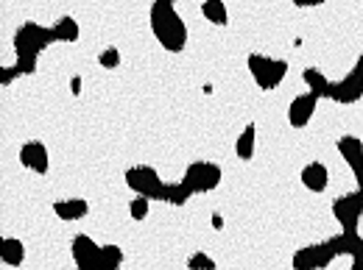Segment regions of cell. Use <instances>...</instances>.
Returning <instances> with one entry per match:
<instances>
[{
  "label": "cell",
  "mask_w": 363,
  "mask_h": 270,
  "mask_svg": "<svg viewBox=\"0 0 363 270\" xmlns=\"http://www.w3.org/2000/svg\"><path fill=\"white\" fill-rule=\"evenodd\" d=\"M302 184L311 189V192H324L327 189V184H330V173H327V168L321 165V162H311V165H305L302 168Z\"/></svg>",
  "instance_id": "obj_14"
},
{
  "label": "cell",
  "mask_w": 363,
  "mask_h": 270,
  "mask_svg": "<svg viewBox=\"0 0 363 270\" xmlns=\"http://www.w3.org/2000/svg\"><path fill=\"white\" fill-rule=\"evenodd\" d=\"M0 259H3V265L20 268L23 259H26V245H23V240H17V237H3V240H0Z\"/></svg>",
  "instance_id": "obj_15"
},
{
  "label": "cell",
  "mask_w": 363,
  "mask_h": 270,
  "mask_svg": "<svg viewBox=\"0 0 363 270\" xmlns=\"http://www.w3.org/2000/svg\"><path fill=\"white\" fill-rule=\"evenodd\" d=\"M53 31V42H79V23L73 17H59Z\"/></svg>",
  "instance_id": "obj_18"
},
{
  "label": "cell",
  "mask_w": 363,
  "mask_h": 270,
  "mask_svg": "<svg viewBox=\"0 0 363 270\" xmlns=\"http://www.w3.org/2000/svg\"><path fill=\"white\" fill-rule=\"evenodd\" d=\"M338 151H341V156L347 159L352 176L358 181V189H363V142L358 136L347 134L338 139Z\"/></svg>",
  "instance_id": "obj_9"
},
{
  "label": "cell",
  "mask_w": 363,
  "mask_h": 270,
  "mask_svg": "<svg viewBox=\"0 0 363 270\" xmlns=\"http://www.w3.org/2000/svg\"><path fill=\"white\" fill-rule=\"evenodd\" d=\"M53 212H56V218H59V221L73 223V221L87 218L90 204H87L84 198H62V201H56V204H53Z\"/></svg>",
  "instance_id": "obj_13"
},
{
  "label": "cell",
  "mask_w": 363,
  "mask_h": 270,
  "mask_svg": "<svg viewBox=\"0 0 363 270\" xmlns=\"http://www.w3.org/2000/svg\"><path fill=\"white\" fill-rule=\"evenodd\" d=\"M246 64H249L252 78L257 81L260 90L279 87L282 78H285V73H288V61L285 59H272V56H260V53H252Z\"/></svg>",
  "instance_id": "obj_4"
},
{
  "label": "cell",
  "mask_w": 363,
  "mask_h": 270,
  "mask_svg": "<svg viewBox=\"0 0 363 270\" xmlns=\"http://www.w3.org/2000/svg\"><path fill=\"white\" fill-rule=\"evenodd\" d=\"M187 270H216V259L207 257L204 251H196V254L187 259Z\"/></svg>",
  "instance_id": "obj_23"
},
{
  "label": "cell",
  "mask_w": 363,
  "mask_h": 270,
  "mask_svg": "<svg viewBox=\"0 0 363 270\" xmlns=\"http://www.w3.org/2000/svg\"><path fill=\"white\" fill-rule=\"evenodd\" d=\"M20 76H23V73H20L14 64H11V67H0V87H9V84H14Z\"/></svg>",
  "instance_id": "obj_26"
},
{
  "label": "cell",
  "mask_w": 363,
  "mask_h": 270,
  "mask_svg": "<svg viewBox=\"0 0 363 270\" xmlns=\"http://www.w3.org/2000/svg\"><path fill=\"white\" fill-rule=\"evenodd\" d=\"M148 20H151V31H154L157 42L165 47L168 53H179L182 47L187 45V25H184V20L177 14V8H174L171 0L151 3Z\"/></svg>",
  "instance_id": "obj_1"
},
{
  "label": "cell",
  "mask_w": 363,
  "mask_h": 270,
  "mask_svg": "<svg viewBox=\"0 0 363 270\" xmlns=\"http://www.w3.org/2000/svg\"><path fill=\"white\" fill-rule=\"evenodd\" d=\"M294 3H296L299 8H311V6H321L324 0H294Z\"/></svg>",
  "instance_id": "obj_28"
},
{
  "label": "cell",
  "mask_w": 363,
  "mask_h": 270,
  "mask_svg": "<svg viewBox=\"0 0 363 270\" xmlns=\"http://www.w3.org/2000/svg\"><path fill=\"white\" fill-rule=\"evenodd\" d=\"M350 270H363V237L358 242V248H355V254H352V268Z\"/></svg>",
  "instance_id": "obj_27"
},
{
  "label": "cell",
  "mask_w": 363,
  "mask_h": 270,
  "mask_svg": "<svg viewBox=\"0 0 363 270\" xmlns=\"http://www.w3.org/2000/svg\"><path fill=\"white\" fill-rule=\"evenodd\" d=\"M70 90H73V95H79V90H82V78H79V76L70 81Z\"/></svg>",
  "instance_id": "obj_30"
},
{
  "label": "cell",
  "mask_w": 363,
  "mask_h": 270,
  "mask_svg": "<svg viewBox=\"0 0 363 270\" xmlns=\"http://www.w3.org/2000/svg\"><path fill=\"white\" fill-rule=\"evenodd\" d=\"M352 73H355V76H361V78H363V56H358V61H355Z\"/></svg>",
  "instance_id": "obj_29"
},
{
  "label": "cell",
  "mask_w": 363,
  "mask_h": 270,
  "mask_svg": "<svg viewBox=\"0 0 363 270\" xmlns=\"http://www.w3.org/2000/svg\"><path fill=\"white\" fill-rule=\"evenodd\" d=\"M221 168L213 165V162H193L187 170H184V184L193 189V195L199 192H213L218 184H221Z\"/></svg>",
  "instance_id": "obj_5"
},
{
  "label": "cell",
  "mask_w": 363,
  "mask_h": 270,
  "mask_svg": "<svg viewBox=\"0 0 363 270\" xmlns=\"http://www.w3.org/2000/svg\"><path fill=\"white\" fill-rule=\"evenodd\" d=\"M335 259V251L330 248V242H316V245H308V248H299L291 259L294 270H324L333 265Z\"/></svg>",
  "instance_id": "obj_7"
},
{
  "label": "cell",
  "mask_w": 363,
  "mask_h": 270,
  "mask_svg": "<svg viewBox=\"0 0 363 270\" xmlns=\"http://www.w3.org/2000/svg\"><path fill=\"white\" fill-rule=\"evenodd\" d=\"M316 106H318V98L316 95H299L291 106H288V123L294 126V129H305L311 120H313V115H316Z\"/></svg>",
  "instance_id": "obj_11"
},
{
  "label": "cell",
  "mask_w": 363,
  "mask_h": 270,
  "mask_svg": "<svg viewBox=\"0 0 363 270\" xmlns=\"http://www.w3.org/2000/svg\"><path fill=\"white\" fill-rule=\"evenodd\" d=\"M98 64H101V67H106V70L118 67V64H121V53H118V47H106V50L98 56Z\"/></svg>",
  "instance_id": "obj_25"
},
{
  "label": "cell",
  "mask_w": 363,
  "mask_h": 270,
  "mask_svg": "<svg viewBox=\"0 0 363 270\" xmlns=\"http://www.w3.org/2000/svg\"><path fill=\"white\" fill-rule=\"evenodd\" d=\"M361 98H363V78L361 76H355V73L344 76V78H341V81H335V84H333V90H330V100L344 103V106L358 103Z\"/></svg>",
  "instance_id": "obj_10"
},
{
  "label": "cell",
  "mask_w": 363,
  "mask_h": 270,
  "mask_svg": "<svg viewBox=\"0 0 363 270\" xmlns=\"http://www.w3.org/2000/svg\"><path fill=\"white\" fill-rule=\"evenodd\" d=\"M126 184L129 189H135L140 198H148V201H165V192H168V184L160 179V173L148 165H137L126 170Z\"/></svg>",
  "instance_id": "obj_3"
},
{
  "label": "cell",
  "mask_w": 363,
  "mask_h": 270,
  "mask_svg": "<svg viewBox=\"0 0 363 270\" xmlns=\"http://www.w3.org/2000/svg\"><path fill=\"white\" fill-rule=\"evenodd\" d=\"M302 78H305V84L311 87V95H316V98H330L333 81H327L321 70H316V67H308V70L302 73Z\"/></svg>",
  "instance_id": "obj_19"
},
{
  "label": "cell",
  "mask_w": 363,
  "mask_h": 270,
  "mask_svg": "<svg viewBox=\"0 0 363 270\" xmlns=\"http://www.w3.org/2000/svg\"><path fill=\"white\" fill-rule=\"evenodd\" d=\"M190 195H193V189H190L184 181H177V184H168L165 201H168L171 206H182V204H187V201H190Z\"/></svg>",
  "instance_id": "obj_22"
},
{
  "label": "cell",
  "mask_w": 363,
  "mask_h": 270,
  "mask_svg": "<svg viewBox=\"0 0 363 270\" xmlns=\"http://www.w3.org/2000/svg\"><path fill=\"white\" fill-rule=\"evenodd\" d=\"M148 206H151V201L137 195L135 201L129 204V215H132V221H145V218H148Z\"/></svg>",
  "instance_id": "obj_24"
},
{
  "label": "cell",
  "mask_w": 363,
  "mask_h": 270,
  "mask_svg": "<svg viewBox=\"0 0 363 270\" xmlns=\"http://www.w3.org/2000/svg\"><path fill=\"white\" fill-rule=\"evenodd\" d=\"M123 265V251L118 245H101V270H118Z\"/></svg>",
  "instance_id": "obj_21"
},
{
  "label": "cell",
  "mask_w": 363,
  "mask_h": 270,
  "mask_svg": "<svg viewBox=\"0 0 363 270\" xmlns=\"http://www.w3.org/2000/svg\"><path fill=\"white\" fill-rule=\"evenodd\" d=\"M70 251H73V259H76L79 270H101V245H95L92 237H87V234L73 237Z\"/></svg>",
  "instance_id": "obj_8"
},
{
  "label": "cell",
  "mask_w": 363,
  "mask_h": 270,
  "mask_svg": "<svg viewBox=\"0 0 363 270\" xmlns=\"http://www.w3.org/2000/svg\"><path fill=\"white\" fill-rule=\"evenodd\" d=\"M327 242H330V248L335 251V257H352L355 248H358V242H361V234H358V231H341V234L330 237Z\"/></svg>",
  "instance_id": "obj_16"
},
{
  "label": "cell",
  "mask_w": 363,
  "mask_h": 270,
  "mask_svg": "<svg viewBox=\"0 0 363 270\" xmlns=\"http://www.w3.org/2000/svg\"><path fill=\"white\" fill-rule=\"evenodd\" d=\"M333 215L335 221L344 225V231H358V221L363 215V189L347 192L333 201Z\"/></svg>",
  "instance_id": "obj_6"
},
{
  "label": "cell",
  "mask_w": 363,
  "mask_h": 270,
  "mask_svg": "<svg viewBox=\"0 0 363 270\" xmlns=\"http://www.w3.org/2000/svg\"><path fill=\"white\" fill-rule=\"evenodd\" d=\"M53 42V31L43 28L37 23H26L17 28L14 34V53H17V61L14 67L23 73V76H31L37 73V59L48 45Z\"/></svg>",
  "instance_id": "obj_2"
},
{
  "label": "cell",
  "mask_w": 363,
  "mask_h": 270,
  "mask_svg": "<svg viewBox=\"0 0 363 270\" xmlns=\"http://www.w3.org/2000/svg\"><path fill=\"white\" fill-rule=\"evenodd\" d=\"M255 145H257V129H255V123H249V126L240 131L238 142H235V153H238V159L249 162V159L255 156Z\"/></svg>",
  "instance_id": "obj_17"
},
{
  "label": "cell",
  "mask_w": 363,
  "mask_h": 270,
  "mask_svg": "<svg viewBox=\"0 0 363 270\" xmlns=\"http://www.w3.org/2000/svg\"><path fill=\"white\" fill-rule=\"evenodd\" d=\"M201 14H204L210 23H216V25H227L229 23V8H227V3H221V0H207V3H201Z\"/></svg>",
  "instance_id": "obj_20"
},
{
  "label": "cell",
  "mask_w": 363,
  "mask_h": 270,
  "mask_svg": "<svg viewBox=\"0 0 363 270\" xmlns=\"http://www.w3.org/2000/svg\"><path fill=\"white\" fill-rule=\"evenodd\" d=\"M20 162H23V168H28V170L45 176L48 168H50L48 148L43 145V142H26V145L20 148Z\"/></svg>",
  "instance_id": "obj_12"
}]
</instances>
